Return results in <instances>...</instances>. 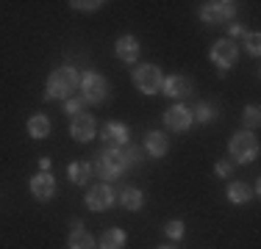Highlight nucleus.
<instances>
[{
    "label": "nucleus",
    "instance_id": "nucleus-9",
    "mask_svg": "<svg viewBox=\"0 0 261 249\" xmlns=\"http://www.w3.org/2000/svg\"><path fill=\"white\" fill-rule=\"evenodd\" d=\"M31 194H34L39 202H47V199L56 197V177L50 172H39L31 177Z\"/></svg>",
    "mask_w": 261,
    "mask_h": 249
},
{
    "label": "nucleus",
    "instance_id": "nucleus-31",
    "mask_svg": "<svg viewBox=\"0 0 261 249\" xmlns=\"http://www.w3.org/2000/svg\"><path fill=\"white\" fill-rule=\"evenodd\" d=\"M159 249H172V246H159Z\"/></svg>",
    "mask_w": 261,
    "mask_h": 249
},
{
    "label": "nucleus",
    "instance_id": "nucleus-17",
    "mask_svg": "<svg viewBox=\"0 0 261 249\" xmlns=\"http://www.w3.org/2000/svg\"><path fill=\"white\" fill-rule=\"evenodd\" d=\"M125 241H128L125 230L111 227V230H106V233L100 235V249H122V246H125Z\"/></svg>",
    "mask_w": 261,
    "mask_h": 249
},
{
    "label": "nucleus",
    "instance_id": "nucleus-21",
    "mask_svg": "<svg viewBox=\"0 0 261 249\" xmlns=\"http://www.w3.org/2000/svg\"><path fill=\"white\" fill-rule=\"evenodd\" d=\"M250 197H253V191H250V185H247L245 180H236V183H231V189H228V199L236 202V205H245Z\"/></svg>",
    "mask_w": 261,
    "mask_h": 249
},
{
    "label": "nucleus",
    "instance_id": "nucleus-13",
    "mask_svg": "<svg viewBox=\"0 0 261 249\" xmlns=\"http://www.w3.org/2000/svg\"><path fill=\"white\" fill-rule=\"evenodd\" d=\"M103 139L109 141L111 147H125L128 139H130L128 124H122V122H109V124L103 128Z\"/></svg>",
    "mask_w": 261,
    "mask_h": 249
},
{
    "label": "nucleus",
    "instance_id": "nucleus-25",
    "mask_svg": "<svg viewBox=\"0 0 261 249\" xmlns=\"http://www.w3.org/2000/svg\"><path fill=\"white\" fill-rule=\"evenodd\" d=\"M164 235H167V238H175V241H181V238H184V222H181V219H172V222H167V224H164Z\"/></svg>",
    "mask_w": 261,
    "mask_h": 249
},
{
    "label": "nucleus",
    "instance_id": "nucleus-30",
    "mask_svg": "<svg viewBox=\"0 0 261 249\" xmlns=\"http://www.w3.org/2000/svg\"><path fill=\"white\" fill-rule=\"evenodd\" d=\"M39 169H42V172L50 169V158H39Z\"/></svg>",
    "mask_w": 261,
    "mask_h": 249
},
{
    "label": "nucleus",
    "instance_id": "nucleus-7",
    "mask_svg": "<svg viewBox=\"0 0 261 249\" xmlns=\"http://www.w3.org/2000/svg\"><path fill=\"white\" fill-rule=\"evenodd\" d=\"M233 14H236V3H231V0H217V3H203L200 6V20L208 22V25L231 20Z\"/></svg>",
    "mask_w": 261,
    "mask_h": 249
},
{
    "label": "nucleus",
    "instance_id": "nucleus-5",
    "mask_svg": "<svg viewBox=\"0 0 261 249\" xmlns=\"http://www.w3.org/2000/svg\"><path fill=\"white\" fill-rule=\"evenodd\" d=\"M161 83H164V75L156 64H142L134 72V86L142 95H156V91H161Z\"/></svg>",
    "mask_w": 261,
    "mask_h": 249
},
{
    "label": "nucleus",
    "instance_id": "nucleus-2",
    "mask_svg": "<svg viewBox=\"0 0 261 249\" xmlns=\"http://www.w3.org/2000/svg\"><path fill=\"white\" fill-rule=\"evenodd\" d=\"M81 86V78L72 67H59L50 72L45 86V100H67Z\"/></svg>",
    "mask_w": 261,
    "mask_h": 249
},
{
    "label": "nucleus",
    "instance_id": "nucleus-14",
    "mask_svg": "<svg viewBox=\"0 0 261 249\" xmlns=\"http://www.w3.org/2000/svg\"><path fill=\"white\" fill-rule=\"evenodd\" d=\"M114 50H117V58L125 61V64H134V61L139 58V42H136L134 36H120Z\"/></svg>",
    "mask_w": 261,
    "mask_h": 249
},
{
    "label": "nucleus",
    "instance_id": "nucleus-10",
    "mask_svg": "<svg viewBox=\"0 0 261 249\" xmlns=\"http://www.w3.org/2000/svg\"><path fill=\"white\" fill-rule=\"evenodd\" d=\"M192 111L186 108V105H172V108H167V114H164V124L170 130H189L192 128Z\"/></svg>",
    "mask_w": 261,
    "mask_h": 249
},
{
    "label": "nucleus",
    "instance_id": "nucleus-29",
    "mask_svg": "<svg viewBox=\"0 0 261 249\" xmlns=\"http://www.w3.org/2000/svg\"><path fill=\"white\" fill-rule=\"evenodd\" d=\"M228 34H231V39H233V36H242V34H245V28H242V25H231V28H228Z\"/></svg>",
    "mask_w": 261,
    "mask_h": 249
},
{
    "label": "nucleus",
    "instance_id": "nucleus-27",
    "mask_svg": "<svg viewBox=\"0 0 261 249\" xmlns=\"http://www.w3.org/2000/svg\"><path fill=\"white\" fill-rule=\"evenodd\" d=\"M72 9H78V11H97V9H100V0H89V3H86V0H72Z\"/></svg>",
    "mask_w": 261,
    "mask_h": 249
},
{
    "label": "nucleus",
    "instance_id": "nucleus-20",
    "mask_svg": "<svg viewBox=\"0 0 261 249\" xmlns=\"http://www.w3.org/2000/svg\"><path fill=\"white\" fill-rule=\"evenodd\" d=\"M120 202H122V208L125 210H142V205H145V194H142L139 189H128L120 194Z\"/></svg>",
    "mask_w": 261,
    "mask_h": 249
},
{
    "label": "nucleus",
    "instance_id": "nucleus-4",
    "mask_svg": "<svg viewBox=\"0 0 261 249\" xmlns=\"http://www.w3.org/2000/svg\"><path fill=\"white\" fill-rule=\"evenodd\" d=\"M208 58H211V64H217L220 75H225V70H231L236 61H239V47L233 45V39H220L211 45Z\"/></svg>",
    "mask_w": 261,
    "mask_h": 249
},
{
    "label": "nucleus",
    "instance_id": "nucleus-12",
    "mask_svg": "<svg viewBox=\"0 0 261 249\" xmlns=\"http://www.w3.org/2000/svg\"><path fill=\"white\" fill-rule=\"evenodd\" d=\"M161 91L172 100H184V97L192 95V80L186 78V75H172V78H164Z\"/></svg>",
    "mask_w": 261,
    "mask_h": 249
},
{
    "label": "nucleus",
    "instance_id": "nucleus-23",
    "mask_svg": "<svg viewBox=\"0 0 261 249\" xmlns=\"http://www.w3.org/2000/svg\"><path fill=\"white\" fill-rule=\"evenodd\" d=\"M258 122H261L258 105H247V108L242 111V124H245V128H258Z\"/></svg>",
    "mask_w": 261,
    "mask_h": 249
},
{
    "label": "nucleus",
    "instance_id": "nucleus-28",
    "mask_svg": "<svg viewBox=\"0 0 261 249\" xmlns=\"http://www.w3.org/2000/svg\"><path fill=\"white\" fill-rule=\"evenodd\" d=\"M214 172L220 174V177H231V172H233V164H231V161H217Z\"/></svg>",
    "mask_w": 261,
    "mask_h": 249
},
{
    "label": "nucleus",
    "instance_id": "nucleus-16",
    "mask_svg": "<svg viewBox=\"0 0 261 249\" xmlns=\"http://www.w3.org/2000/svg\"><path fill=\"white\" fill-rule=\"evenodd\" d=\"M145 149L150 155H156V158L167 155V149H170V144H167V136L159 133V130H150V133L145 136Z\"/></svg>",
    "mask_w": 261,
    "mask_h": 249
},
{
    "label": "nucleus",
    "instance_id": "nucleus-22",
    "mask_svg": "<svg viewBox=\"0 0 261 249\" xmlns=\"http://www.w3.org/2000/svg\"><path fill=\"white\" fill-rule=\"evenodd\" d=\"M192 119H197L200 124H208V122H214L217 119V105L214 103H200L195 108V116Z\"/></svg>",
    "mask_w": 261,
    "mask_h": 249
},
{
    "label": "nucleus",
    "instance_id": "nucleus-24",
    "mask_svg": "<svg viewBox=\"0 0 261 249\" xmlns=\"http://www.w3.org/2000/svg\"><path fill=\"white\" fill-rule=\"evenodd\" d=\"M84 108H86V100L84 97H67L64 100V114L78 116V114H84Z\"/></svg>",
    "mask_w": 261,
    "mask_h": 249
},
{
    "label": "nucleus",
    "instance_id": "nucleus-19",
    "mask_svg": "<svg viewBox=\"0 0 261 249\" xmlns=\"http://www.w3.org/2000/svg\"><path fill=\"white\" fill-rule=\"evenodd\" d=\"M67 174H70V180L75 185H84V183H89V177H92V166L86 164V161H75V164H70Z\"/></svg>",
    "mask_w": 261,
    "mask_h": 249
},
{
    "label": "nucleus",
    "instance_id": "nucleus-11",
    "mask_svg": "<svg viewBox=\"0 0 261 249\" xmlns=\"http://www.w3.org/2000/svg\"><path fill=\"white\" fill-rule=\"evenodd\" d=\"M95 130H97L95 116H89L86 111H84V114H78V116H72L70 133H72V139H75V141H89V139H95Z\"/></svg>",
    "mask_w": 261,
    "mask_h": 249
},
{
    "label": "nucleus",
    "instance_id": "nucleus-26",
    "mask_svg": "<svg viewBox=\"0 0 261 249\" xmlns=\"http://www.w3.org/2000/svg\"><path fill=\"white\" fill-rule=\"evenodd\" d=\"M245 45H247V53H250L253 58H258V53H261V36L258 34H247L245 36Z\"/></svg>",
    "mask_w": 261,
    "mask_h": 249
},
{
    "label": "nucleus",
    "instance_id": "nucleus-6",
    "mask_svg": "<svg viewBox=\"0 0 261 249\" xmlns=\"http://www.w3.org/2000/svg\"><path fill=\"white\" fill-rule=\"evenodd\" d=\"M81 89H84V97L86 100V105H97V103H103L106 97H109V80L103 78V75H97V72H86L84 78H81Z\"/></svg>",
    "mask_w": 261,
    "mask_h": 249
},
{
    "label": "nucleus",
    "instance_id": "nucleus-18",
    "mask_svg": "<svg viewBox=\"0 0 261 249\" xmlns=\"http://www.w3.org/2000/svg\"><path fill=\"white\" fill-rule=\"evenodd\" d=\"M28 133H31V139H45L50 133V119L45 114H34L28 119Z\"/></svg>",
    "mask_w": 261,
    "mask_h": 249
},
{
    "label": "nucleus",
    "instance_id": "nucleus-1",
    "mask_svg": "<svg viewBox=\"0 0 261 249\" xmlns=\"http://www.w3.org/2000/svg\"><path fill=\"white\" fill-rule=\"evenodd\" d=\"M139 158H142V152H139V147H134V144L109 147L97 155V164L92 166V172H97L103 180H117L125 169L139 164Z\"/></svg>",
    "mask_w": 261,
    "mask_h": 249
},
{
    "label": "nucleus",
    "instance_id": "nucleus-8",
    "mask_svg": "<svg viewBox=\"0 0 261 249\" xmlns=\"http://www.w3.org/2000/svg\"><path fill=\"white\" fill-rule=\"evenodd\" d=\"M111 205H114V189L111 185H92L89 194H86V208L95 210V213H103V210H109Z\"/></svg>",
    "mask_w": 261,
    "mask_h": 249
},
{
    "label": "nucleus",
    "instance_id": "nucleus-3",
    "mask_svg": "<svg viewBox=\"0 0 261 249\" xmlns=\"http://www.w3.org/2000/svg\"><path fill=\"white\" fill-rule=\"evenodd\" d=\"M231 155L239 164H250V161L258 158V139L250 133V130H239L231 139Z\"/></svg>",
    "mask_w": 261,
    "mask_h": 249
},
{
    "label": "nucleus",
    "instance_id": "nucleus-15",
    "mask_svg": "<svg viewBox=\"0 0 261 249\" xmlns=\"http://www.w3.org/2000/svg\"><path fill=\"white\" fill-rule=\"evenodd\" d=\"M84 224L78 219L72 222V233H70V249H95V238L86 230H81Z\"/></svg>",
    "mask_w": 261,
    "mask_h": 249
}]
</instances>
